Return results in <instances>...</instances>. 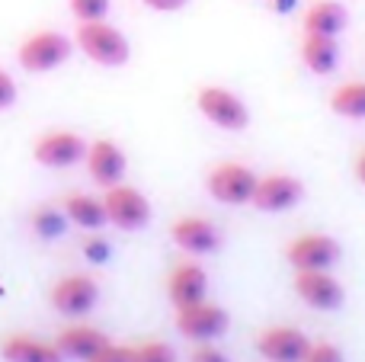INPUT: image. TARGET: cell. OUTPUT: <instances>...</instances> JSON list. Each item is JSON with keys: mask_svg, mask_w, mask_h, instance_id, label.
I'll use <instances>...</instances> for the list:
<instances>
[{"mask_svg": "<svg viewBox=\"0 0 365 362\" xmlns=\"http://www.w3.org/2000/svg\"><path fill=\"white\" fill-rule=\"evenodd\" d=\"M0 356L6 362H64L55 340H42L32 333H10L0 340Z\"/></svg>", "mask_w": 365, "mask_h": 362, "instance_id": "2e32d148", "label": "cell"}, {"mask_svg": "<svg viewBox=\"0 0 365 362\" xmlns=\"http://www.w3.org/2000/svg\"><path fill=\"white\" fill-rule=\"evenodd\" d=\"M195 106H199L202 119H208L215 128H221V132H244V128L250 125V109H247V103L227 87H215V83L199 87Z\"/></svg>", "mask_w": 365, "mask_h": 362, "instance_id": "3957f363", "label": "cell"}, {"mask_svg": "<svg viewBox=\"0 0 365 362\" xmlns=\"http://www.w3.org/2000/svg\"><path fill=\"white\" fill-rule=\"evenodd\" d=\"M71 51H74V42H71L68 36H61V32H55V29H38L19 42L16 61H19V68L29 71V74H48V71L61 68V64L68 61Z\"/></svg>", "mask_w": 365, "mask_h": 362, "instance_id": "7a4b0ae2", "label": "cell"}, {"mask_svg": "<svg viewBox=\"0 0 365 362\" xmlns=\"http://www.w3.org/2000/svg\"><path fill=\"white\" fill-rule=\"evenodd\" d=\"M106 343H109L106 333H103L100 327H90V324H68L55 337V346L61 350V356L64 359H74V362H87L93 353H100Z\"/></svg>", "mask_w": 365, "mask_h": 362, "instance_id": "e0dca14e", "label": "cell"}, {"mask_svg": "<svg viewBox=\"0 0 365 362\" xmlns=\"http://www.w3.org/2000/svg\"><path fill=\"white\" fill-rule=\"evenodd\" d=\"M48 301L64 318H87L100 305V286L87 273H68L48 289Z\"/></svg>", "mask_w": 365, "mask_h": 362, "instance_id": "8992f818", "label": "cell"}, {"mask_svg": "<svg viewBox=\"0 0 365 362\" xmlns=\"http://www.w3.org/2000/svg\"><path fill=\"white\" fill-rule=\"evenodd\" d=\"M19 100V87L16 81H13L10 74H6L4 68H0V113H6V109H13Z\"/></svg>", "mask_w": 365, "mask_h": 362, "instance_id": "83f0119b", "label": "cell"}, {"mask_svg": "<svg viewBox=\"0 0 365 362\" xmlns=\"http://www.w3.org/2000/svg\"><path fill=\"white\" fill-rule=\"evenodd\" d=\"M74 42L83 55L100 68H122L132 58V45L122 36V29H115L109 19H93V23H77Z\"/></svg>", "mask_w": 365, "mask_h": 362, "instance_id": "6da1fadb", "label": "cell"}, {"mask_svg": "<svg viewBox=\"0 0 365 362\" xmlns=\"http://www.w3.org/2000/svg\"><path fill=\"white\" fill-rule=\"evenodd\" d=\"M304 199V183L292 173H266L257 180L250 205L266 215H279V212H292L295 205H302Z\"/></svg>", "mask_w": 365, "mask_h": 362, "instance_id": "9c48e42d", "label": "cell"}, {"mask_svg": "<svg viewBox=\"0 0 365 362\" xmlns=\"http://www.w3.org/2000/svg\"><path fill=\"white\" fill-rule=\"evenodd\" d=\"M302 362H346V359H343V350L336 343L321 340V343H311L308 356H304Z\"/></svg>", "mask_w": 365, "mask_h": 362, "instance_id": "d4e9b609", "label": "cell"}, {"mask_svg": "<svg viewBox=\"0 0 365 362\" xmlns=\"http://www.w3.org/2000/svg\"><path fill=\"white\" fill-rule=\"evenodd\" d=\"M141 4H145L148 10H158V13H177L189 4V0H141Z\"/></svg>", "mask_w": 365, "mask_h": 362, "instance_id": "f546056e", "label": "cell"}, {"mask_svg": "<svg viewBox=\"0 0 365 362\" xmlns=\"http://www.w3.org/2000/svg\"><path fill=\"white\" fill-rule=\"evenodd\" d=\"M132 362H177V353L164 340H148V343L132 346Z\"/></svg>", "mask_w": 365, "mask_h": 362, "instance_id": "603a6c76", "label": "cell"}, {"mask_svg": "<svg viewBox=\"0 0 365 362\" xmlns=\"http://www.w3.org/2000/svg\"><path fill=\"white\" fill-rule=\"evenodd\" d=\"M298 55H302L304 68L317 77H327L340 68V42L334 36H311V32H304Z\"/></svg>", "mask_w": 365, "mask_h": 362, "instance_id": "ac0fdd59", "label": "cell"}, {"mask_svg": "<svg viewBox=\"0 0 365 362\" xmlns=\"http://www.w3.org/2000/svg\"><path fill=\"white\" fill-rule=\"evenodd\" d=\"M292 289L314 311H336L343 305V299H346L340 279L330 269H295Z\"/></svg>", "mask_w": 365, "mask_h": 362, "instance_id": "30bf717a", "label": "cell"}, {"mask_svg": "<svg viewBox=\"0 0 365 362\" xmlns=\"http://www.w3.org/2000/svg\"><path fill=\"white\" fill-rule=\"evenodd\" d=\"M29 224L42 241H58V237H64V231H68V215L51 209V205H38V209L32 212Z\"/></svg>", "mask_w": 365, "mask_h": 362, "instance_id": "7402d4cb", "label": "cell"}, {"mask_svg": "<svg viewBox=\"0 0 365 362\" xmlns=\"http://www.w3.org/2000/svg\"><path fill=\"white\" fill-rule=\"evenodd\" d=\"M32 157L48 170H68V167H77L87 157V141L71 128H51V132H42L36 138Z\"/></svg>", "mask_w": 365, "mask_h": 362, "instance_id": "ba28073f", "label": "cell"}, {"mask_svg": "<svg viewBox=\"0 0 365 362\" xmlns=\"http://www.w3.org/2000/svg\"><path fill=\"white\" fill-rule=\"evenodd\" d=\"M71 13L77 23H93V19H106L113 10V0H68Z\"/></svg>", "mask_w": 365, "mask_h": 362, "instance_id": "cb8c5ba5", "label": "cell"}, {"mask_svg": "<svg viewBox=\"0 0 365 362\" xmlns=\"http://www.w3.org/2000/svg\"><path fill=\"white\" fill-rule=\"evenodd\" d=\"M170 237H173V244H177L182 254H189V257H208V254H215V250L221 247L218 228H215L208 218H202V215L177 218L173 228H170Z\"/></svg>", "mask_w": 365, "mask_h": 362, "instance_id": "5bb4252c", "label": "cell"}, {"mask_svg": "<svg viewBox=\"0 0 365 362\" xmlns=\"http://www.w3.org/2000/svg\"><path fill=\"white\" fill-rule=\"evenodd\" d=\"M64 215L71 224L83 231H100L106 222V209H103V199L90 196V192H68L64 196Z\"/></svg>", "mask_w": 365, "mask_h": 362, "instance_id": "ffe728a7", "label": "cell"}, {"mask_svg": "<svg viewBox=\"0 0 365 362\" xmlns=\"http://www.w3.org/2000/svg\"><path fill=\"white\" fill-rule=\"evenodd\" d=\"M353 173H356V180L365 186V148L359 154H356V164H353Z\"/></svg>", "mask_w": 365, "mask_h": 362, "instance_id": "1f68e13d", "label": "cell"}, {"mask_svg": "<svg viewBox=\"0 0 365 362\" xmlns=\"http://www.w3.org/2000/svg\"><path fill=\"white\" fill-rule=\"evenodd\" d=\"M83 257H87L90 263H96V267H100V263H106L109 257H113V247H109V244L103 241V237L90 234L87 241H83Z\"/></svg>", "mask_w": 365, "mask_h": 362, "instance_id": "484cf974", "label": "cell"}, {"mask_svg": "<svg viewBox=\"0 0 365 362\" xmlns=\"http://www.w3.org/2000/svg\"><path fill=\"white\" fill-rule=\"evenodd\" d=\"M83 164H87L90 180H93V183H100L103 190H109V186L122 183V180H125V170H128L125 151H122V148L115 145L113 138H96V141H90Z\"/></svg>", "mask_w": 365, "mask_h": 362, "instance_id": "4fadbf2b", "label": "cell"}, {"mask_svg": "<svg viewBox=\"0 0 365 362\" xmlns=\"http://www.w3.org/2000/svg\"><path fill=\"white\" fill-rule=\"evenodd\" d=\"M330 109L340 119L362 122L365 119V81H346L330 93Z\"/></svg>", "mask_w": 365, "mask_h": 362, "instance_id": "44dd1931", "label": "cell"}, {"mask_svg": "<svg viewBox=\"0 0 365 362\" xmlns=\"http://www.w3.org/2000/svg\"><path fill=\"white\" fill-rule=\"evenodd\" d=\"M340 244L330 234L321 231H308V234H298L295 241L285 247V260L292 269H334L340 260Z\"/></svg>", "mask_w": 365, "mask_h": 362, "instance_id": "8fae6325", "label": "cell"}, {"mask_svg": "<svg viewBox=\"0 0 365 362\" xmlns=\"http://www.w3.org/2000/svg\"><path fill=\"white\" fill-rule=\"evenodd\" d=\"M346 23H349V13L336 0H311V6L304 10V32H311V36L340 38Z\"/></svg>", "mask_w": 365, "mask_h": 362, "instance_id": "d6986e66", "label": "cell"}, {"mask_svg": "<svg viewBox=\"0 0 365 362\" xmlns=\"http://www.w3.org/2000/svg\"><path fill=\"white\" fill-rule=\"evenodd\" d=\"M308 350H311V340L298 327L276 324L257 333V353L266 362H302L308 356Z\"/></svg>", "mask_w": 365, "mask_h": 362, "instance_id": "7c38bea8", "label": "cell"}, {"mask_svg": "<svg viewBox=\"0 0 365 362\" xmlns=\"http://www.w3.org/2000/svg\"><path fill=\"white\" fill-rule=\"evenodd\" d=\"M189 362H227V356L215 343H195V350H192V356H189Z\"/></svg>", "mask_w": 365, "mask_h": 362, "instance_id": "f1b7e54d", "label": "cell"}, {"mask_svg": "<svg viewBox=\"0 0 365 362\" xmlns=\"http://www.w3.org/2000/svg\"><path fill=\"white\" fill-rule=\"evenodd\" d=\"M87 362H132V346L122 343H106L100 353H93Z\"/></svg>", "mask_w": 365, "mask_h": 362, "instance_id": "4316f807", "label": "cell"}, {"mask_svg": "<svg viewBox=\"0 0 365 362\" xmlns=\"http://www.w3.org/2000/svg\"><path fill=\"white\" fill-rule=\"evenodd\" d=\"M227 327H231V318L221 305L202 299L195 305L177 308V331L192 343H215L218 337H225Z\"/></svg>", "mask_w": 365, "mask_h": 362, "instance_id": "52a82bcc", "label": "cell"}, {"mask_svg": "<svg viewBox=\"0 0 365 362\" xmlns=\"http://www.w3.org/2000/svg\"><path fill=\"white\" fill-rule=\"evenodd\" d=\"M103 209H106V222L119 231H141L151 222V202L141 190L128 183H115L103 196Z\"/></svg>", "mask_w": 365, "mask_h": 362, "instance_id": "5b68a950", "label": "cell"}, {"mask_svg": "<svg viewBox=\"0 0 365 362\" xmlns=\"http://www.w3.org/2000/svg\"><path fill=\"white\" fill-rule=\"evenodd\" d=\"M257 173L240 160H221L208 170L205 190L215 202L221 205H250L253 190H257Z\"/></svg>", "mask_w": 365, "mask_h": 362, "instance_id": "277c9868", "label": "cell"}, {"mask_svg": "<svg viewBox=\"0 0 365 362\" xmlns=\"http://www.w3.org/2000/svg\"><path fill=\"white\" fill-rule=\"evenodd\" d=\"M167 299L173 308H186L208 299V273L199 263H180L167 276Z\"/></svg>", "mask_w": 365, "mask_h": 362, "instance_id": "9a60e30c", "label": "cell"}, {"mask_svg": "<svg viewBox=\"0 0 365 362\" xmlns=\"http://www.w3.org/2000/svg\"><path fill=\"white\" fill-rule=\"evenodd\" d=\"M272 13H292L298 6V0H269Z\"/></svg>", "mask_w": 365, "mask_h": 362, "instance_id": "4dcf8cb0", "label": "cell"}]
</instances>
